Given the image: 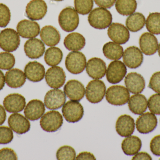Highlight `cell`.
I'll list each match as a JSON object with an SVG mask.
<instances>
[{
	"mask_svg": "<svg viewBox=\"0 0 160 160\" xmlns=\"http://www.w3.org/2000/svg\"><path fill=\"white\" fill-rule=\"evenodd\" d=\"M112 17L110 11L103 8H97L89 13L88 21L93 28L104 29L112 24Z\"/></svg>",
	"mask_w": 160,
	"mask_h": 160,
	"instance_id": "obj_1",
	"label": "cell"
},
{
	"mask_svg": "<svg viewBox=\"0 0 160 160\" xmlns=\"http://www.w3.org/2000/svg\"><path fill=\"white\" fill-rule=\"evenodd\" d=\"M58 21L63 30L67 32H73L78 26L79 17L75 8L68 7L60 12Z\"/></svg>",
	"mask_w": 160,
	"mask_h": 160,
	"instance_id": "obj_2",
	"label": "cell"
},
{
	"mask_svg": "<svg viewBox=\"0 0 160 160\" xmlns=\"http://www.w3.org/2000/svg\"><path fill=\"white\" fill-rule=\"evenodd\" d=\"M106 100L108 103L114 106H122L128 101L130 93L127 88L122 85L110 86L106 91Z\"/></svg>",
	"mask_w": 160,
	"mask_h": 160,
	"instance_id": "obj_3",
	"label": "cell"
},
{
	"mask_svg": "<svg viewBox=\"0 0 160 160\" xmlns=\"http://www.w3.org/2000/svg\"><path fill=\"white\" fill-rule=\"evenodd\" d=\"M19 35L11 28H6L0 33V48L8 52L16 51L20 44Z\"/></svg>",
	"mask_w": 160,
	"mask_h": 160,
	"instance_id": "obj_4",
	"label": "cell"
},
{
	"mask_svg": "<svg viewBox=\"0 0 160 160\" xmlns=\"http://www.w3.org/2000/svg\"><path fill=\"white\" fill-rule=\"evenodd\" d=\"M106 90L105 84L102 81L99 80L90 81L86 88V98L90 103H99L104 98Z\"/></svg>",
	"mask_w": 160,
	"mask_h": 160,
	"instance_id": "obj_5",
	"label": "cell"
},
{
	"mask_svg": "<svg viewBox=\"0 0 160 160\" xmlns=\"http://www.w3.org/2000/svg\"><path fill=\"white\" fill-rule=\"evenodd\" d=\"M63 119L62 114L55 111H50L41 117L40 125L42 129L47 132H55L62 126Z\"/></svg>",
	"mask_w": 160,
	"mask_h": 160,
	"instance_id": "obj_6",
	"label": "cell"
},
{
	"mask_svg": "<svg viewBox=\"0 0 160 160\" xmlns=\"http://www.w3.org/2000/svg\"><path fill=\"white\" fill-rule=\"evenodd\" d=\"M86 64L85 56L80 52H71L68 54L66 58V67L72 74H79L82 72Z\"/></svg>",
	"mask_w": 160,
	"mask_h": 160,
	"instance_id": "obj_7",
	"label": "cell"
},
{
	"mask_svg": "<svg viewBox=\"0 0 160 160\" xmlns=\"http://www.w3.org/2000/svg\"><path fill=\"white\" fill-rule=\"evenodd\" d=\"M62 112L67 122L76 123L79 121L83 116V107L78 101H69L64 104Z\"/></svg>",
	"mask_w": 160,
	"mask_h": 160,
	"instance_id": "obj_8",
	"label": "cell"
},
{
	"mask_svg": "<svg viewBox=\"0 0 160 160\" xmlns=\"http://www.w3.org/2000/svg\"><path fill=\"white\" fill-rule=\"evenodd\" d=\"M127 73V68L124 63L116 60L109 64L106 70V79L110 83L116 84L123 80Z\"/></svg>",
	"mask_w": 160,
	"mask_h": 160,
	"instance_id": "obj_9",
	"label": "cell"
},
{
	"mask_svg": "<svg viewBox=\"0 0 160 160\" xmlns=\"http://www.w3.org/2000/svg\"><path fill=\"white\" fill-rule=\"evenodd\" d=\"M48 6L44 0H32L26 6L25 13L30 19L39 20L46 16Z\"/></svg>",
	"mask_w": 160,
	"mask_h": 160,
	"instance_id": "obj_10",
	"label": "cell"
},
{
	"mask_svg": "<svg viewBox=\"0 0 160 160\" xmlns=\"http://www.w3.org/2000/svg\"><path fill=\"white\" fill-rule=\"evenodd\" d=\"M65 73L63 69L59 66H52L48 69L45 75L47 84L54 89L61 88L66 81Z\"/></svg>",
	"mask_w": 160,
	"mask_h": 160,
	"instance_id": "obj_11",
	"label": "cell"
},
{
	"mask_svg": "<svg viewBox=\"0 0 160 160\" xmlns=\"http://www.w3.org/2000/svg\"><path fill=\"white\" fill-rule=\"evenodd\" d=\"M158 119L154 114L148 112L142 114L136 121L137 131L142 134L152 132L158 126Z\"/></svg>",
	"mask_w": 160,
	"mask_h": 160,
	"instance_id": "obj_12",
	"label": "cell"
},
{
	"mask_svg": "<svg viewBox=\"0 0 160 160\" xmlns=\"http://www.w3.org/2000/svg\"><path fill=\"white\" fill-rule=\"evenodd\" d=\"M66 101V95L62 90L52 89L47 92L44 98V103L47 109L56 110L63 106Z\"/></svg>",
	"mask_w": 160,
	"mask_h": 160,
	"instance_id": "obj_13",
	"label": "cell"
},
{
	"mask_svg": "<svg viewBox=\"0 0 160 160\" xmlns=\"http://www.w3.org/2000/svg\"><path fill=\"white\" fill-rule=\"evenodd\" d=\"M123 60L124 64L130 69L139 67L143 61V55L141 50L135 46H131L124 52Z\"/></svg>",
	"mask_w": 160,
	"mask_h": 160,
	"instance_id": "obj_14",
	"label": "cell"
},
{
	"mask_svg": "<svg viewBox=\"0 0 160 160\" xmlns=\"http://www.w3.org/2000/svg\"><path fill=\"white\" fill-rule=\"evenodd\" d=\"M107 34L111 40L118 44H125L130 38L128 29L125 25L118 23H113L110 25Z\"/></svg>",
	"mask_w": 160,
	"mask_h": 160,
	"instance_id": "obj_15",
	"label": "cell"
},
{
	"mask_svg": "<svg viewBox=\"0 0 160 160\" xmlns=\"http://www.w3.org/2000/svg\"><path fill=\"white\" fill-rule=\"evenodd\" d=\"M17 32L23 38H34L40 32V26L32 20L24 19L20 21L17 26Z\"/></svg>",
	"mask_w": 160,
	"mask_h": 160,
	"instance_id": "obj_16",
	"label": "cell"
},
{
	"mask_svg": "<svg viewBox=\"0 0 160 160\" xmlns=\"http://www.w3.org/2000/svg\"><path fill=\"white\" fill-rule=\"evenodd\" d=\"M86 70L90 78L93 79H102L106 73V64L100 58L93 57L88 61Z\"/></svg>",
	"mask_w": 160,
	"mask_h": 160,
	"instance_id": "obj_17",
	"label": "cell"
},
{
	"mask_svg": "<svg viewBox=\"0 0 160 160\" xmlns=\"http://www.w3.org/2000/svg\"><path fill=\"white\" fill-rule=\"evenodd\" d=\"M125 83L127 89L132 94H140L145 88L144 78L137 72L128 73L125 78Z\"/></svg>",
	"mask_w": 160,
	"mask_h": 160,
	"instance_id": "obj_18",
	"label": "cell"
},
{
	"mask_svg": "<svg viewBox=\"0 0 160 160\" xmlns=\"http://www.w3.org/2000/svg\"><path fill=\"white\" fill-rule=\"evenodd\" d=\"M140 49L146 55H152L156 53L158 48V39L150 33H143L139 39Z\"/></svg>",
	"mask_w": 160,
	"mask_h": 160,
	"instance_id": "obj_19",
	"label": "cell"
},
{
	"mask_svg": "<svg viewBox=\"0 0 160 160\" xmlns=\"http://www.w3.org/2000/svg\"><path fill=\"white\" fill-rule=\"evenodd\" d=\"M116 130L121 137H127L132 135L135 130L134 119L128 115H121L117 120Z\"/></svg>",
	"mask_w": 160,
	"mask_h": 160,
	"instance_id": "obj_20",
	"label": "cell"
},
{
	"mask_svg": "<svg viewBox=\"0 0 160 160\" xmlns=\"http://www.w3.org/2000/svg\"><path fill=\"white\" fill-rule=\"evenodd\" d=\"M3 106L9 113H18L22 111L25 108V98L18 94H10L4 99Z\"/></svg>",
	"mask_w": 160,
	"mask_h": 160,
	"instance_id": "obj_21",
	"label": "cell"
},
{
	"mask_svg": "<svg viewBox=\"0 0 160 160\" xmlns=\"http://www.w3.org/2000/svg\"><path fill=\"white\" fill-rule=\"evenodd\" d=\"M64 91L69 99L79 101L84 96L85 89L82 83L77 80H72L66 84Z\"/></svg>",
	"mask_w": 160,
	"mask_h": 160,
	"instance_id": "obj_22",
	"label": "cell"
},
{
	"mask_svg": "<svg viewBox=\"0 0 160 160\" xmlns=\"http://www.w3.org/2000/svg\"><path fill=\"white\" fill-rule=\"evenodd\" d=\"M24 50L26 56L31 59H38L43 56L45 46L43 41L37 38H32L26 41Z\"/></svg>",
	"mask_w": 160,
	"mask_h": 160,
	"instance_id": "obj_23",
	"label": "cell"
},
{
	"mask_svg": "<svg viewBox=\"0 0 160 160\" xmlns=\"http://www.w3.org/2000/svg\"><path fill=\"white\" fill-rule=\"evenodd\" d=\"M8 124L11 129L18 134L26 133L31 128L30 122L20 114L10 115L8 119Z\"/></svg>",
	"mask_w": 160,
	"mask_h": 160,
	"instance_id": "obj_24",
	"label": "cell"
},
{
	"mask_svg": "<svg viewBox=\"0 0 160 160\" xmlns=\"http://www.w3.org/2000/svg\"><path fill=\"white\" fill-rule=\"evenodd\" d=\"M24 74L29 80L38 82L45 77V68L42 64L37 61L30 62L24 68Z\"/></svg>",
	"mask_w": 160,
	"mask_h": 160,
	"instance_id": "obj_25",
	"label": "cell"
},
{
	"mask_svg": "<svg viewBox=\"0 0 160 160\" xmlns=\"http://www.w3.org/2000/svg\"><path fill=\"white\" fill-rule=\"evenodd\" d=\"M45 104L41 101L34 99L28 102L24 109V114L26 118L31 121H35L41 118L44 113Z\"/></svg>",
	"mask_w": 160,
	"mask_h": 160,
	"instance_id": "obj_26",
	"label": "cell"
},
{
	"mask_svg": "<svg viewBox=\"0 0 160 160\" xmlns=\"http://www.w3.org/2000/svg\"><path fill=\"white\" fill-rule=\"evenodd\" d=\"M40 36L42 41L49 47L56 46L61 40V34L58 30L51 25H46L41 29Z\"/></svg>",
	"mask_w": 160,
	"mask_h": 160,
	"instance_id": "obj_27",
	"label": "cell"
},
{
	"mask_svg": "<svg viewBox=\"0 0 160 160\" xmlns=\"http://www.w3.org/2000/svg\"><path fill=\"white\" fill-rule=\"evenodd\" d=\"M5 82L9 87L13 88L22 87L26 81V76L23 71L18 69H12L5 74Z\"/></svg>",
	"mask_w": 160,
	"mask_h": 160,
	"instance_id": "obj_28",
	"label": "cell"
},
{
	"mask_svg": "<svg viewBox=\"0 0 160 160\" xmlns=\"http://www.w3.org/2000/svg\"><path fill=\"white\" fill-rule=\"evenodd\" d=\"M128 102L130 111L135 115H142L147 111L148 108L147 99L142 94L131 96Z\"/></svg>",
	"mask_w": 160,
	"mask_h": 160,
	"instance_id": "obj_29",
	"label": "cell"
},
{
	"mask_svg": "<svg viewBox=\"0 0 160 160\" xmlns=\"http://www.w3.org/2000/svg\"><path fill=\"white\" fill-rule=\"evenodd\" d=\"M86 44L85 38L78 33H72L68 35L64 40V45L68 50L78 51L82 49Z\"/></svg>",
	"mask_w": 160,
	"mask_h": 160,
	"instance_id": "obj_30",
	"label": "cell"
},
{
	"mask_svg": "<svg viewBox=\"0 0 160 160\" xmlns=\"http://www.w3.org/2000/svg\"><path fill=\"white\" fill-rule=\"evenodd\" d=\"M142 147L141 139L136 136H130L124 139L121 144L123 152L128 156H133L138 153Z\"/></svg>",
	"mask_w": 160,
	"mask_h": 160,
	"instance_id": "obj_31",
	"label": "cell"
},
{
	"mask_svg": "<svg viewBox=\"0 0 160 160\" xmlns=\"http://www.w3.org/2000/svg\"><path fill=\"white\" fill-rule=\"evenodd\" d=\"M104 56L111 60H118L121 59L124 53L123 47L114 42L105 43L102 48Z\"/></svg>",
	"mask_w": 160,
	"mask_h": 160,
	"instance_id": "obj_32",
	"label": "cell"
},
{
	"mask_svg": "<svg viewBox=\"0 0 160 160\" xmlns=\"http://www.w3.org/2000/svg\"><path fill=\"white\" fill-rule=\"evenodd\" d=\"M145 24V17L140 12L133 13L130 15L126 20V26L132 32L140 31L144 27Z\"/></svg>",
	"mask_w": 160,
	"mask_h": 160,
	"instance_id": "obj_33",
	"label": "cell"
},
{
	"mask_svg": "<svg viewBox=\"0 0 160 160\" xmlns=\"http://www.w3.org/2000/svg\"><path fill=\"white\" fill-rule=\"evenodd\" d=\"M136 0H117L115 8L117 12L123 16H130L133 14L137 8Z\"/></svg>",
	"mask_w": 160,
	"mask_h": 160,
	"instance_id": "obj_34",
	"label": "cell"
},
{
	"mask_svg": "<svg viewBox=\"0 0 160 160\" xmlns=\"http://www.w3.org/2000/svg\"><path fill=\"white\" fill-rule=\"evenodd\" d=\"M63 55L62 52L59 48L52 47L46 50L44 59L47 65L54 66L62 62Z\"/></svg>",
	"mask_w": 160,
	"mask_h": 160,
	"instance_id": "obj_35",
	"label": "cell"
},
{
	"mask_svg": "<svg viewBox=\"0 0 160 160\" xmlns=\"http://www.w3.org/2000/svg\"><path fill=\"white\" fill-rule=\"evenodd\" d=\"M146 27L149 33L160 34V13H150L146 21Z\"/></svg>",
	"mask_w": 160,
	"mask_h": 160,
	"instance_id": "obj_36",
	"label": "cell"
},
{
	"mask_svg": "<svg viewBox=\"0 0 160 160\" xmlns=\"http://www.w3.org/2000/svg\"><path fill=\"white\" fill-rule=\"evenodd\" d=\"M57 159L59 160H74L76 158V152L75 149L69 146L61 147L56 153Z\"/></svg>",
	"mask_w": 160,
	"mask_h": 160,
	"instance_id": "obj_37",
	"label": "cell"
},
{
	"mask_svg": "<svg viewBox=\"0 0 160 160\" xmlns=\"http://www.w3.org/2000/svg\"><path fill=\"white\" fill-rule=\"evenodd\" d=\"M15 58L13 54L8 52L0 53V69L8 70L15 65Z\"/></svg>",
	"mask_w": 160,
	"mask_h": 160,
	"instance_id": "obj_38",
	"label": "cell"
},
{
	"mask_svg": "<svg viewBox=\"0 0 160 160\" xmlns=\"http://www.w3.org/2000/svg\"><path fill=\"white\" fill-rule=\"evenodd\" d=\"M75 9L81 15H87L92 10L93 0H75Z\"/></svg>",
	"mask_w": 160,
	"mask_h": 160,
	"instance_id": "obj_39",
	"label": "cell"
},
{
	"mask_svg": "<svg viewBox=\"0 0 160 160\" xmlns=\"http://www.w3.org/2000/svg\"><path fill=\"white\" fill-rule=\"evenodd\" d=\"M11 13L7 6L0 3V27H6L10 21Z\"/></svg>",
	"mask_w": 160,
	"mask_h": 160,
	"instance_id": "obj_40",
	"label": "cell"
},
{
	"mask_svg": "<svg viewBox=\"0 0 160 160\" xmlns=\"http://www.w3.org/2000/svg\"><path fill=\"white\" fill-rule=\"evenodd\" d=\"M148 106L150 112L154 114L160 115V94L152 95L148 101Z\"/></svg>",
	"mask_w": 160,
	"mask_h": 160,
	"instance_id": "obj_41",
	"label": "cell"
},
{
	"mask_svg": "<svg viewBox=\"0 0 160 160\" xmlns=\"http://www.w3.org/2000/svg\"><path fill=\"white\" fill-rule=\"evenodd\" d=\"M13 133L8 127L0 126V144H7L12 142L13 139Z\"/></svg>",
	"mask_w": 160,
	"mask_h": 160,
	"instance_id": "obj_42",
	"label": "cell"
},
{
	"mask_svg": "<svg viewBox=\"0 0 160 160\" xmlns=\"http://www.w3.org/2000/svg\"><path fill=\"white\" fill-rule=\"evenodd\" d=\"M148 87L154 92L160 94V71L155 72L152 75Z\"/></svg>",
	"mask_w": 160,
	"mask_h": 160,
	"instance_id": "obj_43",
	"label": "cell"
},
{
	"mask_svg": "<svg viewBox=\"0 0 160 160\" xmlns=\"http://www.w3.org/2000/svg\"><path fill=\"white\" fill-rule=\"evenodd\" d=\"M18 160V157L13 149L6 147L0 150V160Z\"/></svg>",
	"mask_w": 160,
	"mask_h": 160,
	"instance_id": "obj_44",
	"label": "cell"
},
{
	"mask_svg": "<svg viewBox=\"0 0 160 160\" xmlns=\"http://www.w3.org/2000/svg\"><path fill=\"white\" fill-rule=\"evenodd\" d=\"M150 148L152 153L156 156H160V135L154 137L151 141Z\"/></svg>",
	"mask_w": 160,
	"mask_h": 160,
	"instance_id": "obj_45",
	"label": "cell"
},
{
	"mask_svg": "<svg viewBox=\"0 0 160 160\" xmlns=\"http://www.w3.org/2000/svg\"><path fill=\"white\" fill-rule=\"evenodd\" d=\"M97 5L105 8H111L116 3V0H94Z\"/></svg>",
	"mask_w": 160,
	"mask_h": 160,
	"instance_id": "obj_46",
	"label": "cell"
},
{
	"mask_svg": "<svg viewBox=\"0 0 160 160\" xmlns=\"http://www.w3.org/2000/svg\"><path fill=\"white\" fill-rule=\"evenodd\" d=\"M76 160H96L95 156L92 153L88 152H82L78 154L76 157Z\"/></svg>",
	"mask_w": 160,
	"mask_h": 160,
	"instance_id": "obj_47",
	"label": "cell"
},
{
	"mask_svg": "<svg viewBox=\"0 0 160 160\" xmlns=\"http://www.w3.org/2000/svg\"><path fill=\"white\" fill-rule=\"evenodd\" d=\"M132 160H152L151 156L145 152H140L137 153L135 156L132 157Z\"/></svg>",
	"mask_w": 160,
	"mask_h": 160,
	"instance_id": "obj_48",
	"label": "cell"
},
{
	"mask_svg": "<svg viewBox=\"0 0 160 160\" xmlns=\"http://www.w3.org/2000/svg\"><path fill=\"white\" fill-rule=\"evenodd\" d=\"M6 118V113L3 107L0 105V126L2 125Z\"/></svg>",
	"mask_w": 160,
	"mask_h": 160,
	"instance_id": "obj_49",
	"label": "cell"
},
{
	"mask_svg": "<svg viewBox=\"0 0 160 160\" xmlns=\"http://www.w3.org/2000/svg\"><path fill=\"white\" fill-rule=\"evenodd\" d=\"M5 78L3 73L0 70V91L3 88L5 85Z\"/></svg>",
	"mask_w": 160,
	"mask_h": 160,
	"instance_id": "obj_50",
	"label": "cell"
},
{
	"mask_svg": "<svg viewBox=\"0 0 160 160\" xmlns=\"http://www.w3.org/2000/svg\"><path fill=\"white\" fill-rule=\"evenodd\" d=\"M158 52L159 55L160 57V43L158 45Z\"/></svg>",
	"mask_w": 160,
	"mask_h": 160,
	"instance_id": "obj_51",
	"label": "cell"
},
{
	"mask_svg": "<svg viewBox=\"0 0 160 160\" xmlns=\"http://www.w3.org/2000/svg\"><path fill=\"white\" fill-rule=\"evenodd\" d=\"M53 1H57V2H61V1H62L63 0H53Z\"/></svg>",
	"mask_w": 160,
	"mask_h": 160,
	"instance_id": "obj_52",
	"label": "cell"
},
{
	"mask_svg": "<svg viewBox=\"0 0 160 160\" xmlns=\"http://www.w3.org/2000/svg\"></svg>",
	"mask_w": 160,
	"mask_h": 160,
	"instance_id": "obj_53",
	"label": "cell"
}]
</instances>
